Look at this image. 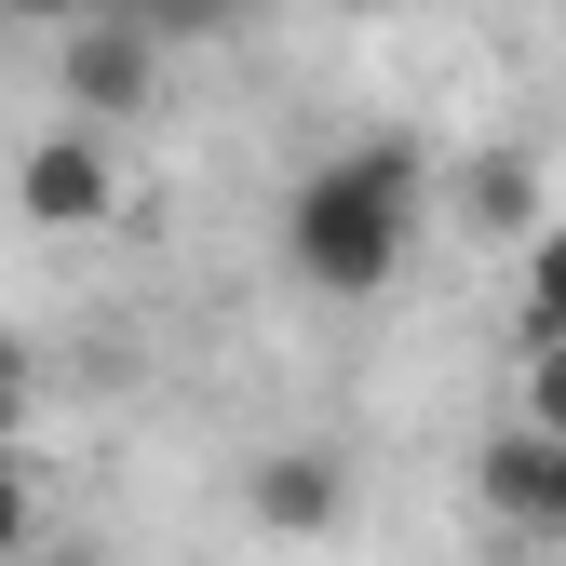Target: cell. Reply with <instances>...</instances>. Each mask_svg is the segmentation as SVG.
Returning <instances> with one entry per match:
<instances>
[{
    "mask_svg": "<svg viewBox=\"0 0 566 566\" xmlns=\"http://www.w3.org/2000/svg\"><path fill=\"white\" fill-rule=\"evenodd\" d=\"M418 202H432V176H418L405 135L324 149L297 176V202H283V270H297L311 297H378V283L418 256Z\"/></svg>",
    "mask_w": 566,
    "mask_h": 566,
    "instance_id": "6da1fadb",
    "label": "cell"
},
{
    "mask_svg": "<svg viewBox=\"0 0 566 566\" xmlns=\"http://www.w3.org/2000/svg\"><path fill=\"white\" fill-rule=\"evenodd\" d=\"M108 202H122V163H108V135H95V122L28 135V163H14V217H28V230H95Z\"/></svg>",
    "mask_w": 566,
    "mask_h": 566,
    "instance_id": "7a4b0ae2",
    "label": "cell"
},
{
    "mask_svg": "<svg viewBox=\"0 0 566 566\" xmlns=\"http://www.w3.org/2000/svg\"><path fill=\"white\" fill-rule=\"evenodd\" d=\"M337 500H350V459H337V446H270V459L243 472V513H256L270 539H324Z\"/></svg>",
    "mask_w": 566,
    "mask_h": 566,
    "instance_id": "3957f363",
    "label": "cell"
},
{
    "mask_svg": "<svg viewBox=\"0 0 566 566\" xmlns=\"http://www.w3.org/2000/svg\"><path fill=\"white\" fill-rule=\"evenodd\" d=\"M485 500L526 539H566V432H500L485 446Z\"/></svg>",
    "mask_w": 566,
    "mask_h": 566,
    "instance_id": "277c9868",
    "label": "cell"
},
{
    "mask_svg": "<svg viewBox=\"0 0 566 566\" xmlns=\"http://www.w3.org/2000/svg\"><path fill=\"white\" fill-rule=\"evenodd\" d=\"M149 67H163L149 28H82L54 82H67V108H82V122H122V108H149Z\"/></svg>",
    "mask_w": 566,
    "mask_h": 566,
    "instance_id": "5b68a950",
    "label": "cell"
},
{
    "mask_svg": "<svg viewBox=\"0 0 566 566\" xmlns=\"http://www.w3.org/2000/svg\"><path fill=\"white\" fill-rule=\"evenodd\" d=\"M459 202H472V230H526V243H539V163H513V149H500V163H472Z\"/></svg>",
    "mask_w": 566,
    "mask_h": 566,
    "instance_id": "8992f818",
    "label": "cell"
},
{
    "mask_svg": "<svg viewBox=\"0 0 566 566\" xmlns=\"http://www.w3.org/2000/svg\"><path fill=\"white\" fill-rule=\"evenodd\" d=\"M526 324H539V337H566V230H539V243H526Z\"/></svg>",
    "mask_w": 566,
    "mask_h": 566,
    "instance_id": "52a82bcc",
    "label": "cell"
},
{
    "mask_svg": "<svg viewBox=\"0 0 566 566\" xmlns=\"http://www.w3.org/2000/svg\"><path fill=\"white\" fill-rule=\"evenodd\" d=\"M28 405H41V365H28V337L0 324V459H14V432H28Z\"/></svg>",
    "mask_w": 566,
    "mask_h": 566,
    "instance_id": "ba28073f",
    "label": "cell"
},
{
    "mask_svg": "<svg viewBox=\"0 0 566 566\" xmlns=\"http://www.w3.org/2000/svg\"><path fill=\"white\" fill-rule=\"evenodd\" d=\"M28 539H41V472H28V459H0V566H14Z\"/></svg>",
    "mask_w": 566,
    "mask_h": 566,
    "instance_id": "9c48e42d",
    "label": "cell"
},
{
    "mask_svg": "<svg viewBox=\"0 0 566 566\" xmlns=\"http://www.w3.org/2000/svg\"><path fill=\"white\" fill-rule=\"evenodd\" d=\"M526 432H566V337L526 350Z\"/></svg>",
    "mask_w": 566,
    "mask_h": 566,
    "instance_id": "30bf717a",
    "label": "cell"
},
{
    "mask_svg": "<svg viewBox=\"0 0 566 566\" xmlns=\"http://www.w3.org/2000/svg\"><path fill=\"white\" fill-rule=\"evenodd\" d=\"M0 14H95V0H0Z\"/></svg>",
    "mask_w": 566,
    "mask_h": 566,
    "instance_id": "8fae6325",
    "label": "cell"
}]
</instances>
